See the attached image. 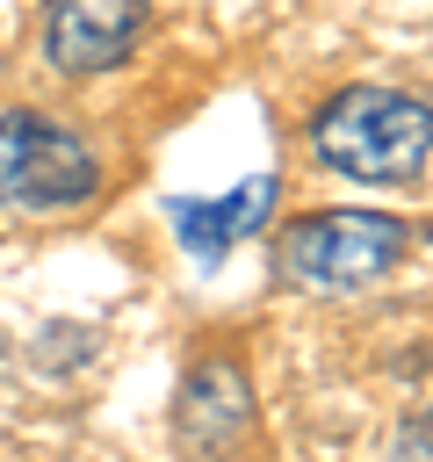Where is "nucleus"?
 I'll return each instance as SVG.
<instances>
[{
    "label": "nucleus",
    "instance_id": "1",
    "mask_svg": "<svg viewBox=\"0 0 433 462\" xmlns=\"http://www.w3.org/2000/svg\"><path fill=\"white\" fill-rule=\"evenodd\" d=\"M310 152L346 180H411L433 152V101L397 87H339L310 116Z\"/></svg>",
    "mask_w": 433,
    "mask_h": 462
},
{
    "label": "nucleus",
    "instance_id": "2",
    "mask_svg": "<svg viewBox=\"0 0 433 462\" xmlns=\"http://www.w3.org/2000/svg\"><path fill=\"white\" fill-rule=\"evenodd\" d=\"M404 245H411L404 224L382 209H318L281 231V274L310 296H346L382 282L404 260Z\"/></svg>",
    "mask_w": 433,
    "mask_h": 462
},
{
    "label": "nucleus",
    "instance_id": "3",
    "mask_svg": "<svg viewBox=\"0 0 433 462\" xmlns=\"http://www.w3.org/2000/svg\"><path fill=\"white\" fill-rule=\"evenodd\" d=\"M101 188V159L79 130L36 116V108H7L0 116V202L7 209H79Z\"/></svg>",
    "mask_w": 433,
    "mask_h": 462
},
{
    "label": "nucleus",
    "instance_id": "4",
    "mask_svg": "<svg viewBox=\"0 0 433 462\" xmlns=\"http://www.w3.org/2000/svg\"><path fill=\"white\" fill-rule=\"evenodd\" d=\"M152 22V0H51L43 7V58L65 79L115 72Z\"/></svg>",
    "mask_w": 433,
    "mask_h": 462
},
{
    "label": "nucleus",
    "instance_id": "5",
    "mask_svg": "<svg viewBox=\"0 0 433 462\" xmlns=\"http://www.w3.org/2000/svg\"><path fill=\"white\" fill-rule=\"evenodd\" d=\"M245 426H253V375L238 361H195L173 390V440L209 455V448H231Z\"/></svg>",
    "mask_w": 433,
    "mask_h": 462
},
{
    "label": "nucleus",
    "instance_id": "6",
    "mask_svg": "<svg viewBox=\"0 0 433 462\" xmlns=\"http://www.w3.org/2000/svg\"><path fill=\"white\" fill-rule=\"evenodd\" d=\"M267 209H274V173H253L238 195H224V202H173V231L195 245V253H224V245H238V238H253L260 224H267Z\"/></svg>",
    "mask_w": 433,
    "mask_h": 462
}]
</instances>
